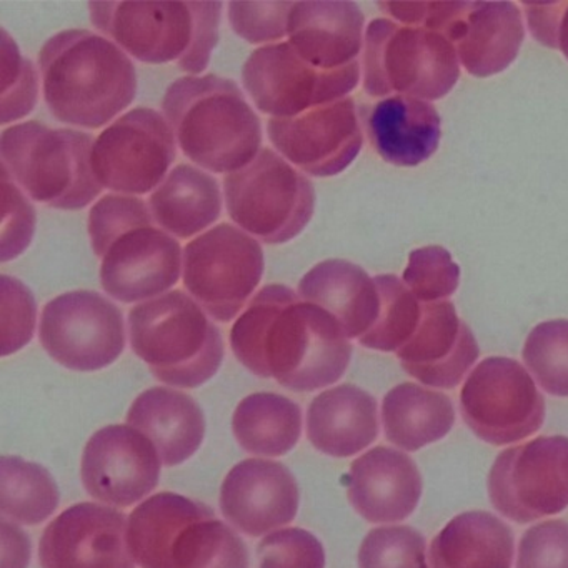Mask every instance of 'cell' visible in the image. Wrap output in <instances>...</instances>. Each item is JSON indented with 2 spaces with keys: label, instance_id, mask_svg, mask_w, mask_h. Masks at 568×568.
<instances>
[{
  "label": "cell",
  "instance_id": "obj_1",
  "mask_svg": "<svg viewBox=\"0 0 568 568\" xmlns=\"http://www.w3.org/2000/svg\"><path fill=\"white\" fill-rule=\"evenodd\" d=\"M235 358L258 377L294 392H314L341 381L352 344L324 308L302 301L287 285H265L231 331Z\"/></svg>",
  "mask_w": 568,
  "mask_h": 568
},
{
  "label": "cell",
  "instance_id": "obj_2",
  "mask_svg": "<svg viewBox=\"0 0 568 568\" xmlns=\"http://www.w3.org/2000/svg\"><path fill=\"white\" fill-rule=\"evenodd\" d=\"M49 112L64 124L102 129L134 102V62L104 36L84 29L59 32L39 52Z\"/></svg>",
  "mask_w": 568,
  "mask_h": 568
},
{
  "label": "cell",
  "instance_id": "obj_3",
  "mask_svg": "<svg viewBox=\"0 0 568 568\" xmlns=\"http://www.w3.org/2000/svg\"><path fill=\"white\" fill-rule=\"evenodd\" d=\"M92 251L101 258V285L122 304H142L171 292L184 251L152 217L142 199L109 194L89 214Z\"/></svg>",
  "mask_w": 568,
  "mask_h": 568
},
{
  "label": "cell",
  "instance_id": "obj_4",
  "mask_svg": "<svg viewBox=\"0 0 568 568\" xmlns=\"http://www.w3.org/2000/svg\"><path fill=\"white\" fill-rule=\"evenodd\" d=\"M165 121L185 158L214 174H234L262 151V124L231 79L187 75L169 85Z\"/></svg>",
  "mask_w": 568,
  "mask_h": 568
},
{
  "label": "cell",
  "instance_id": "obj_5",
  "mask_svg": "<svg viewBox=\"0 0 568 568\" xmlns=\"http://www.w3.org/2000/svg\"><path fill=\"white\" fill-rule=\"evenodd\" d=\"M222 2H91L94 28L144 64L201 74L219 42Z\"/></svg>",
  "mask_w": 568,
  "mask_h": 568
},
{
  "label": "cell",
  "instance_id": "obj_6",
  "mask_svg": "<svg viewBox=\"0 0 568 568\" xmlns=\"http://www.w3.org/2000/svg\"><path fill=\"white\" fill-rule=\"evenodd\" d=\"M128 327L134 354L172 387H201L224 361L221 331L185 292L171 291L135 305Z\"/></svg>",
  "mask_w": 568,
  "mask_h": 568
},
{
  "label": "cell",
  "instance_id": "obj_7",
  "mask_svg": "<svg viewBox=\"0 0 568 568\" xmlns=\"http://www.w3.org/2000/svg\"><path fill=\"white\" fill-rule=\"evenodd\" d=\"M92 145L88 132L22 122L2 132V169L32 201L81 211L102 192L91 168Z\"/></svg>",
  "mask_w": 568,
  "mask_h": 568
},
{
  "label": "cell",
  "instance_id": "obj_8",
  "mask_svg": "<svg viewBox=\"0 0 568 568\" xmlns=\"http://www.w3.org/2000/svg\"><path fill=\"white\" fill-rule=\"evenodd\" d=\"M364 42V89L372 98L398 94L438 101L460 79L454 45L430 29L375 19Z\"/></svg>",
  "mask_w": 568,
  "mask_h": 568
},
{
  "label": "cell",
  "instance_id": "obj_9",
  "mask_svg": "<svg viewBox=\"0 0 568 568\" xmlns=\"http://www.w3.org/2000/svg\"><path fill=\"white\" fill-rule=\"evenodd\" d=\"M224 194L232 221L265 244L292 241L314 215V184L267 148L247 168L225 175Z\"/></svg>",
  "mask_w": 568,
  "mask_h": 568
},
{
  "label": "cell",
  "instance_id": "obj_10",
  "mask_svg": "<svg viewBox=\"0 0 568 568\" xmlns=\"http://www.w3.org/2000/svg\"><path fill=\"white\" fill-rule=\"evenodd\" d=\"M404 26L430 29L455 48L458 61L474 78H490L510 68L524 44L518 6L511 2H415L392 6Z\"/></svg>",
  "mask_w": 568,
  "mask_h": 568
},
{
  "label": "cell",
  "instance_id": "obj_11",
  "mask_svg": "<svg viewBox=\"0 0 568 568\" xmlns=\"http://www.w3.org/2000/svg\"><path fill=\"white\" fill-rule=\"evenodd\" d=\"M264 251L231 224L215 225L184 248L182 278L191 297L219 322L245 311L264 275Z\"/></svg>",
  "mask_w": 568,
  "mask_h": 568
},
{
  "label": "cell",
  "instance_id": "obj_12",
  "mask_svg": "<svg viewBox=\"0 0 568 568\" xmlns=\"http://www.w3.org/2000/svg\"><path fill=\"white\" fill-rule=\"evenodd\" d=\"M171 125L158 111L138 108L115 119L92 145L91 168L102 189L149 194L164 182L178 158Z\"/></svg>",
  "mask_w": 568,
  "mask_h": 568
},
{
  "label": "cell",
  "instance_id": "obj_13",
  "mask_svg": "<svg viewBox=\"0 0 568 568\" xmlns=\"http://www.w3.org/2000/svg\"><path fill=\"white\" fill-rule=\"evenodd\" d=\"M460 410L465 424L480 440L508 445L540 430L545 398L520 362L488 357L465 381Z\"/></svg>",
  "mask_w": 568,
  "mask_h": 568
},
{
  "label": "cell",
  "instance_id": "obj_14",
  "mask_svg": "<svg viewBox=\"0 0 568 568\" xmlns=\"http://www.w3.org/2000/svg\"><path fill=\"white\" fill-rule=\"evenodd\" d=\"M361 81V64L321 71L288 42L264 45L248 55L242 84L255 108L272 119H291L347 98Z\"/></svg>",
  "mask_w": 568,
  "mask_h": 568
},
{
  "label": "cell",
  "instance_id": "obj_15",
  "mask_svg": "<svg viewBox=\"0 0 568 568\" xmlns=\"http://www.w3.org/2000/svg\"><path fill=\"white\" fill-rule=\"evenodd\" d=\"M488 497L498 514L530 524L568 507V437H537L507 448L488 474Z\"/></svg>",
  "mask_w": 568,
  "mask_h": 568
},
{
  "label": "cell",
  "instance_id": "obj_16",
  "mask_svg": "<svg viewBox=\"0 0 568 568\" xmlns=\"http://www.w3.org/2000/svg\"><path fill=\"white\" fill-rule=\"evenodd\" d=\"M39 338L69 371H101L124 352V317L114 302L98 292H65L45 304Z\"/></svg>",
  "mask_w": 568,
  "mask_h": 568
},
{
  "label": "cell",
  "instance_id": "obj_17",
  "mask_svg": "<svg viewBox=\"0 0 568 568\" xmlns=\"http://www.w3.org/2000/svg\"><path fill=\"white\" fill-rule=\"evenodd\" d=\"M268 141L304 174L334 178L344 172L364 144L357 108L351 98L291 119L267 122Z\"/></svg>",
  "mask_w": 568,
  "mask_h": 568
},
{
  "label": "cell",
  "instance_id": "obj_18",
  "mask_svg": "<svg viewBox=\"0 0 568 568\" xmlns=\"http://www.w3.org/2000/svg\"><path fill=\"white\" fill-rule=\"evenodd\" d=\"M161 464L158 448L142 432L131 425H108L85 445L82 484L95 500L131 507L158 487Z\"/></svg>",
  "mask_w": 568,
  "mask_h": 568
},
{
  "label": "cell",
  "instance_id": "obj_19",
  "mask_svg": "<svg viewBox=\"0 0 568 568\" xmlns=\"http://www.w3.org/2000/svg\"><path fill=\"white\" fill-rule=\"evenodd\" d=\"M129 520L108 505H72L45 528L39 545L42 568H135L128 544Z\"/></svg>",
  "mask_w": 568,
  "mask_h": 568
},
{
  "label": "cell",
  "instance_id": "obj_20",
  "mask_svg": "<svg viewBox=\"0 0 568 568\" xmlns=\"http://www.w3.org/2000/svg\"><path fill=\"white\" fill-rule=\"evenodd\" d=\"M298 500L294 474L284 464L262 458L235 465L221 488L222 514L248 537H261L291 524Z\"/></svg>",
  "mask_w": 568,
  "mask_h": 568
},
{
  "label": "cell",
  "instance_id": "obj_21",
  "mask_svg": "<svg viewBox=\"0 0 568 568\" xmlns=\"http://www.w3.org/2000/svg\"><path fill=\"white\" fill-rule=\"evenodd\" d=\"M478 355L475 335L448 301L422 304L417 331L397 352L408 375L435 388L457 387Z\"/></svg>",
  "mask_w": 568,
  "mask_h": 568
},
{
  "label": "cell",
  "instance_id": "obj_22",
  "mask_svg": "<svg viewBox=\"0 0 568 568\" xmlns=\"http://www.w3.org/2000/svg\"><path fill=\"white\" fill-rule=\"evenodd\" d=\"M352 507L371 524H394L414 514L422 475L404 452L375 447L352 462L347 484Z\"/></svg>",
  "mask_w": 568,
  "mask_h": 568
},
{
  "label": "cell",
  "instance_id": "obj_23",
  "mask_svg": "<svg viewBox=\"0 0 568 568\" xmlns=\"http://www.w3.org/2000/svg\"><path fill=\"white\" fill-rule=\"evenodd\" d=\"M287 38L307 64L338 71L358 62L364 14L355 2H295Z\"/></svg>",
  "mask_w": 568,
  "mask_h": 568
},
{
  "label": "cell",
  "instance_id": "obj_24",
  "mask_svg": "<svg viewBox=\"0 0 568 568\" xmlns=\"http://www.w3.org/2000/svg\"><path fill=\"white\" fill-rule=\"evenodd\" d=\"M298 297L327 311L351 338H362L378 318L377 282L364 268L342 258L312 267L298 282Z\"/></svg>",
  "mask_w": 568,
  "mask_h": 568
},
{
  "label": "cell",
  "instance_id": "obj_25",
  "mask_svg": "<svg viewBox=\"0 0 568 568\" xmlns=\"http://www.w3.org/2000/svg\"><path fill=\"white\" fill-rule=\"evenodd\" d=\"M367 132L385 162L415 168L437 152L442 138L440 115L428 102L394 95L371 109Z\"/></svg>",
  "mask_w": 568,
  "mask_h": 568
},
{
  "label": "cell",
  "instance_id": "obj_26",
  "mask_svg": "<svg viewBox=\"0 0 568 568\" xmlns=\"http://www.w3.org/2000/svg\"><path fill=\"white\" fill-rule=\"evenodd\" d=\"M128 425L154 444L168 467L191 458L204 442V412L191 395L174 388L142 392L129 408Z\"/></svg>",
  "mask_w": 568,
  "mask_h": 568
},
{
  "label": "cell",
  "instance_id": "obj_27",
  "mask_svg": "<svg viewBox=\"0 0 568 568\" xmlns=\"http://www.w3.org/2000/svg\"><path fill=\"white\" fill-rule=\"evenodd\" d=\"M307 434L317 450L352 457L377 438V400L351 384L322 392L308 407Z\"/></svg>",
  "mask_w": 568,
  "mask_h": 568
},
{
  "label": "cell",
  "instance_id": "obj_28",
  "mask_svg": "<svg viewBox=\"0 0 568 568\" xmlns=\"http://www.w3.org/2000/svg\"><path fill=\"white\" fill-rule=\"evenodd\" d=\"M214 510L184 495L162 491L142 501L128 524V544L141 568H174V550L185 528Z\"/></svg>",
  "mask_w": 568,
  "mask_h": 568
},
{
  "label": "cell",
  "instance_id": "obj_29",
  "mask_svg": "<svg viewBox=\"0 0 568 568\" xmlns=\"http://www.w3.org/2000/svg\"><path fill=\"white\" fill-rule=\"evenodd\" d=\"M514 531L484 510L452 518L432 540L430 568H511Z\"/></svg>",
  "mask_w": 568,
  "mask_h": 568
},
{
  "label": "cell",
  "instance_id": "obj_30",
  "mask_svg": "<svg viewBox=\"0 0 568 568\" xmlns=\"http://www.w3.org/2000/svg\"><path fill=\"white\" fill-rule=\"evenodd\" d=\"M149 209L155 224L172 237H195L221 217V187L207 172L181 164L152 192Z\"/></svg>",
  "mask_w": 568,
  "mask_h": 568
},
{
  "label": "cell",
  "instance_id": "obj_31",
  "mask_svg": "<svg viewBox=\"0 0 568 568\" xmlns=\"http://www.w3.org/2000/svg\"><path fill=\"white\" fill-rule=\"evenodd\" d=\"M382 422L390 444L415 452L442 440L452 430L455 408L447 395L405 382L385 395Z\"/></svg>",
  "mask_w": 568,
  "mask_h": 568
},
{
  "label": "cell",
  "instance_id": "obj_32",
  "mask_svg": "<svg viewBox=\"0 0 568 568\" xmlns=\"http://www.w3.org/2000/svg\"><path fill=\"white\" fill-rule=\"evenodd\" d=\"M232 430L244 450L281 457L301 440L302 410L284 395L257 392L235 408Z\"/></svg>",
  "mask_w": 568,
  "mask_h": 568
},
{
  "label": "cell",
  "instance_id": "obj_33",
  "mask_svg": "<svg viewBox=\"0 0 568 568\" xmlns=\"http://www.w3.org/2000/svg\"><path fill=\"white\" fill-rule=\"evenodd\" d=\"M61 494L42 465L21 457L0 460V507L6 518L39 525L58 510Z\"/></svg>",
  "mask_w": 568,
  "mask_h": 568
},
{
  "label": "cell",
  "instance_id": "obj_34",
  "mask_svg": "<svg viewBox=\"0 0 568 568\" xmlns=\"http://www.w3.org/2000/svg\"><path fill=\"white\" fill-rule=\"evenodd\" d=\"M248 548L231 527L204 518L185 528L174 550V568H248Z\"/></svg>",
  "mask_w": 568,
  "mask_h": 568
},
{
  "label": "cell",
  "instance_id": "obj_35",
  "mask_svg": "<svg viewBox=\"0 0 568 568\" xmlns=\"http://www.w3.org/2000/svg\"><path fill=\"white\" fill-rule=\"evenodd\" d=\"M374 278L381 294V312L374 327L358 342L371 351L397 354L417 331L422 304L395 275H377Z\"/></svg>",
  "mask_w": 568,
  "mask_h": 568
},
{
  "label": "cell",
  "instance_id": "obj_36",
  "mask_svg": "<svg viewBox=\"0 0 568 568\" xmlns=\"http://www.w3.org/2000/svg\"><path fill=\"white\" fill-rule=\"evenodd\" d=\"M521 357L547 394L568 397V321L538 324L528 334Z\"/></svg>",
  "mask_w": 568,
  "mask_h": 568
},
{
  "label": "cell",
  "instance_id": "obj_37",
  "mask_svg": "<svg viewBox=\"0 0 568 568\" xmlns=\"http://www.w3.org/2000/svg\"><path fill=\"white\" fill-rule=\"evenodd\" d=\"M358 568H428L424 535L407 525L374 528L362 541Z\"/></svg>",
  "mask_w": 568,
  "mask_h": 568
},
{
  "label": "cell",
  "instance_id": "obj_38",
  "mask_svg": "<svg viewBox=\"0 0 568 568\" xmlns=\"http://www.w3.org/2000/svg\"><path fill=\"white\" fill-rule=\"evenodd\" d=\"M2 62V124L19 121L34 111L38 104L39 82L34 64L19 51L18 44L6 29L0 41Z\"/></svg>",
  "mask_w": 568,
  "mask_h": 568
},
{
  "label": "cell",
  "instance_id": "obj_39",
  "mask_svg": "<svg viewBox=\"0 0 568 568\" xmlns=\"http://www.w3.org/2000/svg\"><path fill=\"white\" fill-rule=\"evenodd\" d=\"M404 284L422 304L450 297L460 284V267L452 261L450 252L438 245L417 248L408 257Z\"/></svg>",
  "mask_w": 568,
  "mask_h": 568
},
{
  "label": "cell",
  "instance_id": "obj_40",
  "mask_svg": "<svg viewBox=\"0 0 568 568\" xmlns=\"http://www.w3.org/2000/svg\"><path fill=\"white\" fill-rule=\"evenodd\" d=\"M0 321H2V355L16 354L34 335L38 304L28 285L11 275L0 277Z\"/></svg>",
  "mask_w": 568,
  "mask_h": 568
},
{
  "label": "cell",
  "instance_id": "obj_41",
  "mask_svg": "<svg viewBox=\"0 0 568 568\" xmlns=\"http://www.w3.org/2000/svg\"><path fill=\"white\" fill-rule=\"evenodd\" d=\"M258 568H325L321 540L302 528L268 534L257 547Z\"/></svg>",
  "mask_w": 568,
  "mask_h": 568
},
{
  "label": "cell",
  "instance_id": "obj_42",
  "mask_svg": "<svg viewBox=\"0 0 568 568\" xmlns=\"http://www.w3.org/2000/svg\"><path fill=\"white\" fill-rule=\"evenodd\" d=\"M294 2H271V4H248L231 2L229 22L239 38L248 44L282 41L288 36V18Z\"/></svg>",
  "mask_w": 568,
  "mask_h": 568
},
{
  "label": "cell",
  "instance_id": "obj_43",
  "mask_svg": "<svg viewBox=\"0 0 568 568\" xmlns=\"http://www.w3.org/2000/svg\"><path fill=\"white\" fill-rule=\"evenodd\" d=\"M2 197H4V221H2V244L0 261L9 262L24 254L36 232V209L24 197L8 171L2 169Z\"/></svg>",
  "mask_w": 568,
  "mask_h": 568
},
{
  "label": "cell",
  "instance_id": "obj_44",
  "mask_svg": "<svg viewBox=\"0 0 568 568\" xmlns=\"http://www.w3.org/2000/svg\"><path fill=\"white\" fill-rule=\"evenodd\" d=\"M517 568H568V521H541L521 535Z\"/></svg>",
  "mask_w": 568,
  "mask_h": 568
},
{
  "label": "cell",
  "instance_id": "obj_45",
  "mask_svg": "<svg viewBox=\"0 0 568 568\" xmlns=\"http://www.w3.org/2000/svg\"><path fill=\"white\" fill-rule=\"evenodd\" d=\"M567 2L557 4L527 6L528 28L535 41L547 48L558 49L557 34Z\"/></svg>",
  "mask_w": 568,
  "mask_h": 568
},
{
  "label": "cell",
  "instance_id": "obj_46",
  "mask_svg": "<svg viewBox=\"0 0 568 568\" xmlns=\"http://www.w3.org/2000/svg\"><path fill=\"white\" fill-rule=\"evenodd\" d=\"M31 560V540L18 527L2 520V568H28Z\"/></svg>",
  "mask_w": 568,
  "mask_h": 568
},
{
  "label": "cell",
  "instance_id": "obj_47",
  "mask_svg": "<svg viewBox=\"0 0 568 568\" xmlns=\"http://www.w3.org/2000/svg\"><path fill=\"white\" fill-rule=\"evenodd\" d=\"M557 45L568 61V2L564 16H561L560 26H558Z\"/></svg>",
  "mask_w": 568,
  "mask_h": 568
}]
</instances>
